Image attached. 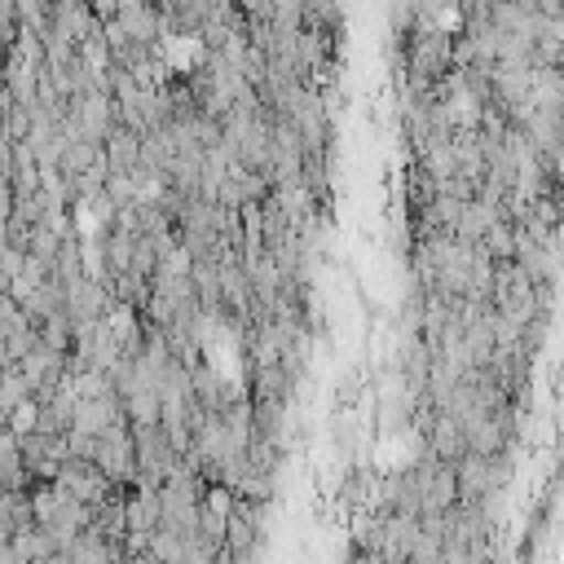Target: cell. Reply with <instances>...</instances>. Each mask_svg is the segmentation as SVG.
<instances>
[{
	"label": "cell",
	"mask_w": 564,
	"mask_h": 564,
	"mask_svg": "<svg viewBox=\"0 0 564 564\" xmlns=\"http://www.w3.org/2000/svg\"><path fill=\"white\" fill-rule=\"evenodd\" d=\"M123 423V410H119V401L115 397H106V401H79L75 410H70V432H79V436H106L110 427H119Z\"/></svg>",
	"instance_id": "6da1fadb"
}]
</instances>
